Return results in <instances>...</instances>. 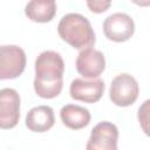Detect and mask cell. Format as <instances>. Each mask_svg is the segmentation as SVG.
Instances as JSON below:
<instances>
[{
	"instance_id": "cell-1",
	"label": "cell",
	"mask_w": 150,
	"mask_h": 150,
	"mask_svg": "<svg viewBox=\"0 0 150 150\" xmlns=\"http://www.w3.org/2000/svg\"><path fill=\"white\" fill-rule=\"evenodd\" d=\"M64 62L54 50H45L35 60L34 90L42 98H54L63 87Z\"/></svg>"
},
{
	"instance_id": "cell-2",
	"label": "cell",
	"mask_w": 150,
	"mask_h": 150,
	"mask_svg": "<svg viewBox=\"0 0 150 150\" xmlns=\"http://www.w3.org/2000/svg\"><path fill=\"white\" fill-rule=\"evenodd\" d=\"M60 38L76 49L91 48L95 43V33L89 20L79 13H68L57 25Z\"/></svg>"
},
{
	"instance_id": "cell-3",
	"label": "cell",
	"mask_w": 150,
	"mask_h": 150,
	"mask_svg": "<svg viewBox=\"0 0 150 150\" xmlns=\"http://www.w3.org/2000/svg\"><path fill=\"white\" fill-rule=\"evenodd\" d=\"M138 83L130 74H120L111 81L109 96L114 104L118 107H129L138 97Z\"/></svg>"
},
{
	"instance_id": "cell-4",
	"label": "cell",
	"mask_w": 150,
	"mask_h": 150,
	"mask_svg": "<svg viewBox=\"0 0 150 150\" xmlns=\"http://www.w3.org/2000/svg\"><path fill=\"white\" fill-rule=\"evenodd\" d=\"M26 67V54L22 48L14 45L0 47V79L8 80L20 76Z\"/></svg>"
},
{
	"instance_id": "cell-5",
	"label": "cell",
	"mask_w": 150,
	"mask_h": 150,
	"mask_svg": "<svg viewBox=\"0 0 150 150\" xmlns=\"http://www.w3.org/2000/svg\"><path fill=\"white\" fill-rule=\"evenodd\" d=\"M134 32V20L125 13H114L103 21V33L110 41L124 42L132 36Z\"/></svg>"
},
{
	"instance_id": "cell-6",
	"label": "cell",
	"mask_w": 150,
	"mask_h": 150,
	"mask_svg": "<svg viewBox=\"0 0 150 150\" xmlns=\"http://www.w3.org/2000/svg\"><path fill=\"white\" fill-rule=\"evenodd\" d=\"M117 139V127L111 122H100L93 128L86 150H118Z\"/></svg>"
},
{
	"instance_id": "cell-7",
	"label": "cell",
	"mask_w": 150,
	"mask_h": 150,
	"mask_svg": "<svg viewBox=\"0 0 150 150\" xmlns=\"http://www.w3.org/2000/svg\"><path fill=\"white\" fill-rule=\"evenodd\" d=\"M20 118V96L12 88L0 90V127L1 129L14 128Z\"/></svg>"
},
{
	"instance_id": "cell-8",
	"label": "cell",
	"mask_w": 150,
	"mask_h": 150,
	"mask_svg": "<svg viewBox=\"0 0 150 150\" xmlns=\"http://www.w3.org/2000/svg\"><path fill=\"white\" fill-rule=\"evenodd\" d=\"M105 68V59L102 52L87 48L79 53L76 57V69L86 79H98Z\"/></svg>"
},
{
	"instance_id": "cell-9",
	"label": "cell",
	"mask_w": 150,
	"mask_h": 150,
	"mask_svg": "<svg viewBox=\"0 0 150 150\" xmlns=\"http://www.w3.org/2000/svg\"><path fill=\"white\" fill-rule=\"evenodd\" d=\"M103 91H104V82L101 79H93V80L75 79L71 81L69 87V93L71 98L86 103L97 102L102 97Z\"/></svg>"
},
{
	"instance_id": "cell-10",
	"label": "cell",
	"mask_w": 150,
	"mask_h": 150,
	"mask_svg": "<svg viewBox=\"0 0 150 150\" xmlns=\"http://www.w3.org/2000/svg\"><path fill=\"white\" fill-rule=\"evenodd\" d=\"M54 123V111L49 105L34 107L26 115V127L34 132H46Z\"/></svg>"
},
{
	"instance_id": "cell-11",
	"label": "cell",
	"mask_w": 150,
	"mask_h": 150,
	"mask_svg": "<svg viewBox=\"0 0 150 150\" xmlns=\"http://www.w3.org/2000/svg\"><path fill=\"white\" fill-rule=\"evenodd\" d=\"M62 123L73 130H80L90 122V112L87 108L77 104H66L60 110Z\"/></svg>"
},
{
	"instance_id": "cell-12",
	"label": "cell",
	"mask_w": 150,
	"mask_h": 150,
	"mask_svg": "<svg viewBox=\"0 0 150 150\" xmlns=\"http://www.w3.org/2000/svg\"><path fill=\"white\" fill-rule=\"evenodd\" d=\"M56 13L54 0H33L25 7V14L34 22H49Z\"/></svg>"
},
{
	"instance_id": "cell-13",
	"label": "cell",
	"mask_w": 150,
	"mask_h": 150,
	"mask_svg": "<svg viewBox=\"0 0 150 150\" xmlns=\"http://www.w3.org/2000/svg\"><path fill=\"white\" fill-rule=\"evenodd\" d=\"M137 118L143 132L150 137V98L145 100L138 108Z\"/></svg>"
},
{
	"instance_id": "cell-14",
	"label": "cell",
	"mask_w": 150,
	"mask_h": 150,
	"mask_svg": "<svg viewBox=\"0 0 150 150\" xmlns=\"http://www.w3.org/2000/svg\"><path fill=\"white\" fill-rule=\"evenodd\" d=\"M111 2L110 1H104V0H94V1H87V6L89 9L94 13H103L110 7Z\"/></svg>"
}]
</instances>
